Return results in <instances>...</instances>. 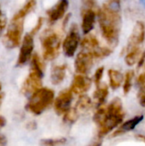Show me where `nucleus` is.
<instances>
[{"label": "nucleus", "instance_id": "f257e3e1", "mask_svg": "<svg viewBox=\"0 0 145 146\" xmlns=\"http://www.w3.org/2000/svg\"><path fill=\"white\" fill-rule=\"evenodd\" d=\"M103 37L115 48L118 44L121 26V5L120 0H107L97 12Z\"/></svg>", "mask_w": 145, "mask_h": 146}, {"label": "nucleus", "instance_id": "f03ea898", "mask_svg": "<svg viewBox=\"0 0 145 146\" xmlns=\"http://www.w3.org/2000/svg\"><path fill=\"white\" fill-rule=\"evenodd\" d=\"M41 45L43 48V58L45 61L56 59L60 52L62 44L61 35L51 28L46 29L40 36Z\"/></svg>", "mask_w": 145, "mask_h": 146}, {"label": "nucleus", "instance_id": "7ed1b4c3", "mask_svg": "<svg viewBox=\"0 0 145 146\" xmlns=\"http://www.w3.org/2000/svg\"><path fill=\"white\" fill-rule=\"evenodd\" d=\"M55 92L53 90L44 87L31 95L26 109L34 115L42 114L54 101Z\"/></svg>", "mask_w": 145, "mask_h": 146}, {"label": "nucleus", "instance_id": "20e7f679", "mask_svg": "<svg viewBox=\"0 0 145 146\" xmlns=\"http://www.w3.org/2000/svg\"><path fill=\"white\" fill-rule=\"evenodd\" d=\"M24 19L12 18L10 21L6 33L3 37V44L8 49H13L19 46L21 43L23 33Z\"/></svg>", "mask_w": 145, "mask_h": 146}, {"label": "nucleus", "instance_id": "39448f33", "mask_svg": "<svg viewBox=\"0 0 145 146\" xmlns=\"http://www.w3.org/2000/svg\"><path fill=\"white\" fill-rule=\"evenodd\" d=\"M80 42L79 33L76 24H73L70 27L69 33L62 42V50L66 56L72 57L74 56Z\"/></svg>", "mask_w": 145, "mask_h": 146}, {"label": "nucleus", "instance_id": "423d86ee", "mask_svg": "<svg viewBox=\"0 0 145 146\" xmlns=\"http://www.w3.org/2000/svg\"><path fill=\"white\" fill-rule=\"evenodd\" d=\"M94 57L91 51L83 50L78 53L74 62L75 71L79 74H86L94 63Z\"/></svg>", "mask_w": 145, "mask_h": 146}, {"label": "nucleus", "instance_id": "0eeeda50", "mask_svg": "<svg viewBox=\"0 0 145 146\" xmlns=\"http://www.w3.org/2000/svg\"><path fill=\"white\" fill-rule=\"evenodd\" d=\"M33 37L29 33L26 34L23 38L22 44L20 49L18 59H17V66H22L32 57L33 49H34V41Z\"/></svg>", "mask_w": 145, "mask_h": 146}, {"label": "nucleus", "instance_id": "6e6552de", "mask_svg": "<svg viewBox=\"0 0 145 146\" xmlns=\"http://www.w3.org/2000/svg\"><path fill=\"white\" fill-rule=\"evenodd\" d=\"M42 78L43 75L33 71H30L28 76L22 84L21 92L26 96H31L36 91L42 87Z\"/></svg>", "mask_w": 145, "mask_h": 146}, {"label": "nucleus", "instance_id": "1a4fd4ad", "mask_svg": "<svg viewBox=\"0 0 145 146\" xmlns=\"http://www.w3.org/2000/svg\"><path fill=\"white\" fill-rule=\"evenodd\" d=\"M124 116H125L124 112L116 115H108L105 121L99 126L98 137L103 138L106 136L108 133H109L111 131H113L115 128L119 127L122 122Z\"/></svg>", "mask_w": 145, "mask_h": 146}, {"label": "nucleus", "instance_id": "9d476101", "mask_svg": "<svg viewBox=\"0 0 145 146\" xmlns=\"http://www.w3.org/2000/svg\"><path fill=\"white\" fill-rule=\"evenodd\" d=\"M73 100V92L70 89L62 91L54 102V108L58 115H64L69 109Z\"/></svg>", "mask_w": 145, "mask_h": 146}, {"label": "nucleus", "instance_id": "9b49d317", "mask_svg": "<svg viewBox=\"0 0 145 146\" xmlns=\"http://www.w3.org/2000/svg\"><path fill=\"white\" fill-rule=\"evenodd\" d=\"M69 7L68 0H58V2L47 10L48 21L50 24H54L60 19H62L66 14Z\"/></svg>", "mask_w": 145, "mask_h": 146}, {"label": "nucleus", "instance_id": "f8f14e48", "mask_svg": "<svg viewBox=\"0 0 145 146\" xmlns=\"http://www.w3.org/2000/svg\"><path fill=\"white\" fill-rule=\"evenodd\" d=\"M91 86V80L86 74H78L73 77L70 90L73 93L81 95L86 92Z\"/></svg>", "mask_w": 145, "mask_h": 146}, {"label": "nucleus", "instance_id": "ddd939ff", "mask_svg": "<svg viewBox=\"0 0 145 146\" xmlns=\"http://www.w3.org/2000/svg\"><path fill=\"white\" fill-rule=\"evenodd\" d=\"M145 39V25L143 21H137L132 32L131 33V36L128 39L127 48L126 50L138 46L140 44H142Z\"/></svg>", "mask_w": 145, "mask_h": 146}, {"label": "nucleus", "instance_id": "4468645a", "mask_svg": "<svg viewBox=\"0 0 145 146\" xmlns=\"http://www.w3.org/2000/svg\"><path fill=\"white\" fill-rule=\"evenodd\" d=\"M82 15V23L81 27L84 34H88L91 32L94 28L96 18L97 15V11L93 9H82L81 10Z\"/></svg>", "mask_w": 145, "mask_h": 146}, {"label": "nucleus", "instance_id": "2eb2a0df", "mask_svg": "<svg viewBox=\"0 0 145 146\" xmlns=\"http://www.w3.org/2000/svg\"><path fill=\"white\" fill-rule=\"evenodd\" d=\"M144 119L143 115H137L132 119H130L129 121L124 122L122 125H121L116 131L112 134V137H116V136H120L121 134H124L127 132H130L132 130H133Z\"/></svg>", "mask_w": 145, "mask_h": 146}, {"label": "nucleus", "instance_id": "dca6fc26", "mask_svg": "<svg viewBox=\"0 0 145 146\" xmlns=\"http://www.w3.org/2000/svg\"><path fill=\"white\" fill-rule=\"evenodd\" d=\"M67 68V64L56 65L52 68L50 73V80L53 85H59L64 80L66 77Z\"/></svg>", "mask_w": 145, "mask_h": 146}, {"label": "nucleus", "instance_id": "f3484780", "mask_svg": "<svg viewBox=\"0 0 145 146\" xmlns=\"http://www.w3.org/2000/svg\"><path fill=\"white\" fill-rule=\"evenodd\" d=\"M79 44L83 50H87V51H91L100 45L97 38L91 33L86 34L85 37L79 42Z\"/></svg>", "mask_w": 145, "mask_h": 146}, {"label": "nucleus", "instance_id": "a211bd4d", "mask_svg": "<svg viewBox=\"0 0 145 146\" xmlns=\"http://www.w3.org/2000/svg\"><path fill=\"white\" fill-rule=\"evenodd\" d=\"M108 74L109 78L110 87L114 90L118 89L123 83V80H124L123 74L120 71L115 70V69H109L108 71Z\"/></svg>", "mask_w": 145, "mask_h": 146}, {"label": "nucleus", "instance_id": "6ab92c4d", "mask_svg": "<svg viewBox=\"0 0 145 146\" xmlns=\"http://www.w3.org/2000/svg\"><path fill=\"white\" fill-rule=\"evenodd\" d=\"M142 54V51L138 46H135L132 48H130L127 50V53L125 56V62L126 65L132 67L135 63L138 62L140 56Z\"/></svg>", "mask_w": 145, "mask_h": 146}, {"label": "nucleus", "instance_id": "aec40b11", "mask_svg": "<svg viewBox=\"0 0 145 146\" xmlns=\"http://www.w3.org/2000/svg\"><path fill=\"white\" fill-rule=\"evenodd\" d=\"M109 95V87L106 84H100L97 86V90L94 92V98L97 103L98 107L103 105Z\"/></svg>", "mask_w": 145, "mask_h": 146}, {"label": "nucleus", "instance_id": "412c9836", "mask_svg": "<svg viewBox=\"0 0 145 146\" xmlns=\"http://www.w3.org/2000/svg\"><path fill=\"white\" fill-rule=\"evenodd\" d=\"M36 4H37L36 0H26L24 5L22 6V8L13 16V18H16V19L23 18L24 19L26 15H27L35 9Z\"/></svg>", "mask_w": 145, "mask_h": 146}, {"label": "nucleus", "instance_id": "4be33fe9", "mask_svg": "<svg viewBox=\"0 0 145 146\" xmlns=\"http://www.w3.org/2000/svg\"><path fill=\"white\" fill-rule=\"evenodd\" d=\"M44 63L42 61L41 57L37 53L32 54L31 57L30 71H33L44 76Z\"/></svg>", "mask_w": 145, "mask_h": 146}, {"label": "nucleus", "instance_id": "5701e85b", "mask_svg": "<svg viewBox=\"0 0 145 146\" xmlns=\"http://www.w3.org/2000/svg\"><path fill=\"white\" fill-rule=\"evenodd\" d=\"M91 106V99L90 98V97L85 94H81L75 104L74 109L79 114V112H84L89 110Z\"/></svg>", "mask_w": 145, "mask_h": 146}, {"label": "nucleus", "instance_id": "b1692460", "mask_svg": "<svg viewBox=\"0 0 145 146\" xmlns=\"http://www.w3.org/2000/svg\"><path fill=\"white\" fill-rule=\"evenodd\" d=\"M108 115H116L123 113V108H122V101L119 98H114L110 104L106 106Z\"/></svg>", "mask_w": 145, "mask_h": 146}, {"label": "nucleus", "instance_id": "393cba45", "mask_svg": "<svg viewBox=\"0 0 145 146\" xmlns=\"http://www.w3.org/2000/svg\"><path fill=\"white\" fill-rule=\"evenodd\" d=\"M112 49L109 47H102V46H98L97 48H96L95 50H91V54L94 57V59L96 60H99V59H103L105 58L107 56H109L111 53H112Z\"/></svg>", "mask_w": 145, "mask_h": 146}, {"label": "nucleus", "instance_id": "a878e982", "mask_svg": "<svg viewBox=\"0 0 145 146\" xmlns=\"http://www.w3.org/2000/svg\"><path fill=\"white\" fill-rule=\"evenodd\" d=\"M108 116V111H107V107L101 105L98 107L97 110L96 111L94 116H93V120L96 122V124L98 125V127L105 121V119Z\"/></svg>", "mask_w": 145, "mask_h": 146}, {"label": "nucleus", "instance_id": "bb28decb", "mask_svg": "<svg viewBox=\"0 0 145 146\" xmlns=\"http://www.w3.org/2000/svg\"><path fill=\"white\" fill-rule=\"evenodd\" d=\"M134 77V71L132 70H129L126 72L125 77H124V80H123V92L126 95L127 93H129V92L131 91L132 86V79Z\"/></svg>", "mask_w": 145, "mask_h": 146}, {"label": "nucleus", "instance_id": "cd10ccee", "mask_svg": "<svg viewBox=\"0 0 145 146\" xmlns=\"http://www.w3.org/2000/svg\"><path fill=\"white\" fill-rule=\"evenodd\" d=\"M67 142L65 138H57V139H42L40 145L42 146H60L64 145Z\"/></svg>", "mask_w": 145, "mask_h": 146}, {"label": "nucleus", "instance_id": "c85d7f7f", "mask_svg": "<svg viewBox=\"0 0 145 146\" xmlns=\"http://www.w3.org/2000/svg\"><path fill=\"white\" fill-rule=\"evenodd\" d=\"M79 113H78V111L74 109V108H73V109H69L65 114H64V118H63V120H64V121L65 122H67V123H73V122H74V121H77V119H78V117H79Z\"/></svg>", "mask_w": 145, "mask_h": 146}, {"label": "nucleus", "instance_id": "c756f323", "mask_svg": "<svg viewBox=\"0 0 145 146\" xmlns=\"http://www.w3.org/2000/svg\"><path fill=\"white\" fill-rule=\"evenodd\" d=\"M81 2H82V9H93L98 12L97 0H81Z\"/></svg>", "mask_w": 145, "mask_h": 146}, {"label": "nucleus", "instance_id": "7c9ffc66", "mask_svg": "<svg viewBox=\"0 0 145 146\" xmlns=\"http://www.w3.org/2000/svg\"><path fill=\"white\" fill-rule=\"evenodd\" d=\"M103 72H104V67H100L98 68L94 74V82L96 84V86H99L101 84V80L103 79Z\"/></svg>", "mask_w": 145, "mask_h": 146}, {"label": "nucleus", "instance_id": "2f4dec72", "mask_svg": "<svg viewBox=\"0 0 145 146\" xmlns=\"http://www.w3.org/2000/svg\"><path fill=\"white\" fill-rule=\"evenodd\" d=\"M138 98L141 106L145 107V83L141 86L139 92L138 93Z\"/></svg>", "mask_w": 145, "mask_h": 146}, {"label": "nucleus", "instance_id": "473e14b6", "mask_svg": "<svg viewBox=\"0 0 145 146\" xmlns=\"http://www.w3.org/2000/svg\"><path fill=\"white\" fill-rule=\"evenodd\" d=\"M43 22H44V19L42 18V17H39L38 19V21H37V23H36V25L32 27V29L30 31V34H32V36H34L35 34H37L38 33V31L41 29V27H42V26H43Z\"/></svg>", "mask_w": 145, "mask_h": 146}, {"label": "nucleus", "instance_id": "72a5a7b5", "mask_svg": "<svg viewBox=\"0 0 145 146\" xmlns=\"http://www.w3.org/2000/svg\"><path fill=\"white\" fill-rule=\"evenodd\" d=\"M144 62H145V51H144V52H142V54H141V56H140V57H139V59H138V68H139L140 67H142V66L144 65Z\"/></svg>", "mask_w": 145, "mask_h": 146}, {"label": "nucleus", "instance_id": "f704fd0d", "mask_svg": "<svg viewBox=\"0 0 145 146\" xmlns=\"http://www.w3.org/2000/svg\"><path fill=\"white\" fill-rule=\"evenodd\" d=\"M138 83L139 84V86H141L142 85H144L145 83V74H142L138 76Z\"/></svg>", "mask_w": 145, "mask_h": 146}, {"label": "nucleus", "instance_id": "c9c22d12", "mask_svg": "<svg viewBox=\"0 0 145 146\" xmlns=\"http://www.w3.org/2000/svg\"><path fill=\"white\" fill-rule=\"evenodd\" d=\"M6 145V139L4 136L0 135V146H4Z\"/></svg>", "mask_w": 145, "mask_h": 146}, {"label": "nucleus", "instance_id": "e433bc0d", "mask_svg": "<svg viewBox=\"0 0 145 146\" xmlns=\"http://www.w3.org/2000/svg\"><path fill=\"white\" fill-rule=\"evenodd\" d=\"M5 124H6V120H5V118L3 117V116H0V128L3 127H4Z\"/></svg>", "mask_w": 145, "mask_h": 146}, {"label": "nucleus", "instance_id": "4c0bfd02", "mask_svg": "<svg viewBox=\"0 0 145 146\" xmlns=\"http://www.w3.org/2000/svg\"><path fill=\"white\" fill-rule=\"evenodd\" d=\"M88 146H102V141H97V142H95V143Z\"/></svg>", "mask_w": 145, "mask_h": 146}, {"label": "nucleus", "instance_id": "58836bf2", "mask_svg": "<svg viewBox=\"0 0 145 146\" xmlns=\"http://www.w3.org/2000/svg\"><path fill=\"white\" fill-rule=\"evenodd\" d=\"M137 137H138L141 141H143V142H144L145 143V136H144V135H138Z\"/></svg>", "mask_w": 145, "mask_h": 146}, {"label": "nucleus", "instance_id": "ea45409f", "mask_svg": "<svg viewBox=\"0 0 145 146\" xmlns=\"http://www.w3.org/2000/svg\"><path fill=\"white\" fill-rule=\"evenodd\" d=\"M3 98V93H0V104H1V103H2Z\"/></svg>", "mask_w": 145, "mask_h": 146}, {"label": "nucleus", "instance_id": "a19ab883", "mask_svg": "<svg viewBox=\"0 0 145 146\" xmlns=\"http://www.w3.org/2000/svg\"><path fill=\"white\" fill-rule=\"evenodd\" d=\"M140 1H141V2L143 3V4H144V5L145 6V0H140Z\"/></svg>", "mask_w": 145, "mask_h": 146}, {"label": "nucleus", "instance_id": "79ce46f5", "mask_svg": "<svg viewBox=\"0 0 145 146\" xmlns=\"http://www.w3.org/2000/svg\"><path fill=\"white\" fill-rule=\"evenodd\" d=\"M1 89H2V86H1V84H0V92H1Z\"/></svg>", "mask_w": 145, "mask_h": 146}, {"label": "nucleus", "instance_id": "37998d69", "mask_svg": "<svg viewBox=\"0 0 145 146\" xmlns=\"http://www.w3.org/2000/svg\"><path fill=\"white\" fill-rule=\"evenodd\" d=\"M1 32H2V30H1V29H0V33H1Z\"/></svg>", "mask_w": 145, "mask_h": 146}, {"label": "nucleus", "instance_id": "c03bdc74", "mask_svg": "<svg viewBox=\"0 0 145 146\" xmlns=\"http://www.w3.org/2000/svg\"><path fill=\"white\" fill-rule=\"evenodd\" d=\"M120 1H122V0H120Z\"/></svg>", "mask_w": 145, "mask_h": 146}]
</instances>
